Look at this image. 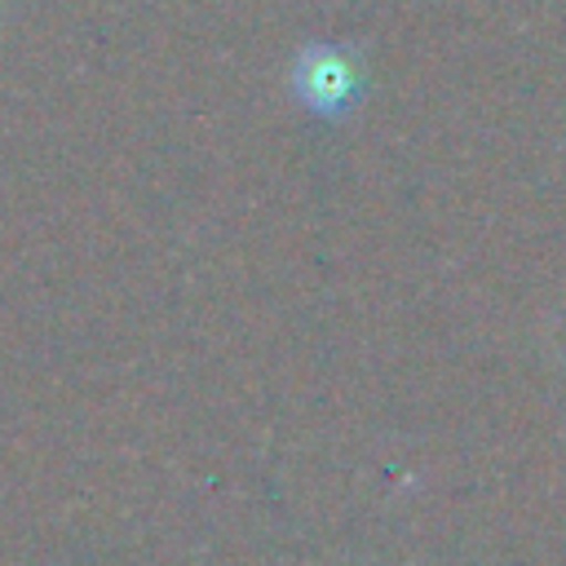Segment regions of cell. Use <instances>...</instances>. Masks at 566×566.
<instances>
[{
    "label": "cell",
    "instance_id": "cell-1",
    "mask_svg": "<svg viewBox=\"0 0 566 566\" xmlns=\"http://www.w3.org/2000/svg\"><path fill=\"white\" fill-rule=\"evenodd\" d=\"M292 84L301 93V102L314 115H345L358 97V62L345 49L332 44H314L296 57L292 66Z\"/></svg>",
    "mask_w": 566,
    "mask_h": 566
}]
</instances>
